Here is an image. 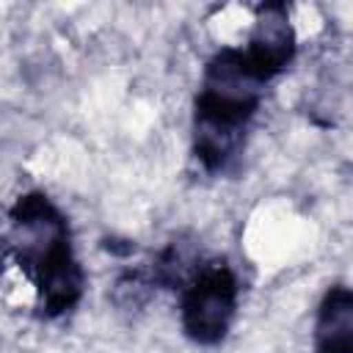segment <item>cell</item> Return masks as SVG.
Segmentation results:
<instances>
[{"mask_svg":"<svg viewBox=\"0 0 353 353\" xmlns=\"http://www.w3.org/2000/svg\"><path fill=\"white\" fill-rule=\"evenodd\" d=\"M232 281L226 276H210L201 281L185 303V325L193 336L210 342L218 339L232 317Z\"/></svg>","mask_w":353,"mask_h":353,"instance_id":"cell-1","label":"cell"},{"mask_svg":"<svg viewBox=\"0 0 353 353\" xmlns=\"http://www.w3.org/2000/svg\"><path fill=\"white\" fill-rule=\"evenodd\" d=\"M251 52L256 66L279 69L290 52H292V28L290 17L281 6H268L259 11L256 25H254V39H251Z\"/></svg>","mask_w":353,"mask_h":353,"instance_id":"cell-2","label":"cell"},{"mask_svg":"<svg viewBox=\"0 0 353 353\" xmlns=\"http://www.w3.org/2000/svg\"><path fill=\"white\" fill-rule=\"evenodd\" d=\"M317 336L323 353H350L353 345V301L347 290H334L317 320Z\"/></svg>","mask_w":353,"mask_h":353,"instance_id":"cell-3","label":"cell"},{"mask_svg":"<svg viewBox=\"0 0 353 353\" xmlns=\"http://www.w3.org/2000/svg\"><path fill=\"white\" fill-rule=\"evenodd\" d=\"M61 234L63 226L47 207H30L17 221V243L25 254L33 256H50L61 243Z\"/></svg>","mask_w":353,"mask_h":353,"instance_id":"cell-4","label":"cell"}]
</instances>
